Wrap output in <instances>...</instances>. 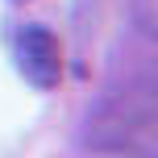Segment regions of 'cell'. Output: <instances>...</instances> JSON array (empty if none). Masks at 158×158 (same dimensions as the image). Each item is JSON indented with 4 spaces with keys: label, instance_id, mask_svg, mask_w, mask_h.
I'll return each instance as SVG.
<instances>
[{
    "label": "cell",
    "instance_id": "7a4b0ae2",
    "mask_svg": "<svg viewBox=\"0 0 158 158\" xmlns=\"http://www.w3.org/2000/svg\"><path fill=\"white\" fill-rule=\"evenodd\" d=\"M13 58L21 79L38 92H54L63 83V42L46 25H21L13 38Z\"/></svg>",
    "mask_w": 158,
    "mask_h": 158
},
{
    "label": "cell",
    "instance_id": "3957f363",
    "mask_svg": "<svg viewBox=\"0 0 158 158\" xmlns=\"http://www.w3.org/2000/svg\"><path fill=\"white\" fill-rule=\"evenodd\" d=\"M13 4H25V0H13Z\"/></svg>",
    "mask_w": 158,
    "mask_h": 158
},
{
    "label": "cell",
    "instance_id": "6da1fadb",
    "mask_svg": "<svg viewBox=\"0 0 158 158\" xmlns=\"http://www.w3.org/2000/svg\"><path fill=\"white\" fill-rule=\"evenodd\" d=\"M83 137L92 150L125 154V158H158V100L150 83L125 87L96 104Z\"/></svg>",
    "mask_w": 158,
    "mask_h": 158
}]
</instances>
